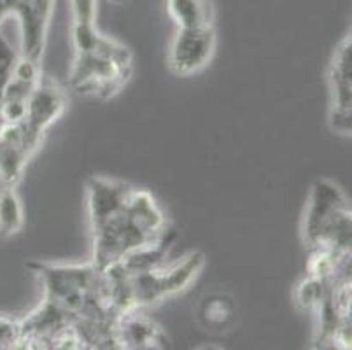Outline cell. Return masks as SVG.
<instances>
[{
    "instance_id": "cell-22",
    "label": "cell",
    "mask_w": 352,
    "mask_h": 350,
    "mask_svg": "<svg viewBox=\"0 0 352 350\" xmlns=\"http://www.w3.org/2000/svg\"><path fill=\"white\" fill-rule=\"evenodd\" d=\"M16 60V53L12 51V47L9 46V43L6 41L2 35H0V83H6L11 79V72H12V67H14Z\"/></svg>"
},
{
    "instance_id": "cell-3",
    "label": "cell",
    "mask_w": 352,
    "mask_h": 350,
    "mask_svg": "<svg viewBox=\"0 0 352 350\" xmlns=\"http://www.w3.org/2000/svg\"><path fill=\"white\" fill-rule=\"evenodd\" d=\"M206 265V256L200 250H195L170 268H156L144 272V274L126 277V291L130 305L133 307H146L156 303L166 296L179 293L193 282Z\"/></svg>"
},
{
    "instance_id": "cell-10",
    "label": "cell",
    "mask_w": 352,
    "mask_h": 350,
    "mask_svg": "<svg viewBox=\"0 0 352 350\" xmlns=\"http://www.w3.org/2000/svg\"><path fill=\"white\" fill-rule=\"evenodd\" d=\"M63 109H65V93L56 86V83L47 77H41L28 96L27 116L23 121L32 133L43 139L46 128L58 120Z\"/></svg>"
},
{
    "instance_id": "cell-1",
    "label": "cell",
    "mask_w": 352,
    "mask_h": 350,
    "mask_svg": "<svg viewBox=\"0 0 352 350\" xmlns=\"http://www.w3.org/2000/svg\"><path fill=\"white\" fill-rule=\"evenodd\" d=\"M132 76V53L111 39L98 35L85 51H76L69 85L79 95L109 98Z\"/></svg>"
},
{
    "instance_id": "cell-7",
    "label": "cell",
    "mask_w": 352,
    "mask_h": 350,
    "mask_svg": "<svg viewBox=\"0 0 352 350\" xmlns=\"http://www.w3.org/2000/svg\"><path fill=\"white\" fill-rule=\"evenodd\" d=\"M9 12L20 19L21 56L39 62L54 0H6Z\"/></svg>"
},
{
    "instance_id": "cell-14",
    "label": "cell",
    "mask_w": 352,
    "mask_h": 350,
    "mask_svg": "<svg viewBox=\"0 0 352 350\" xmlns=\"http://www.w3.org/2000/svg\"><path fill=\"white\" fill-rule=\"evenodd\" d=\"M32 154L20 146H0V179L8 188L20 182Z\"/></svg>"
},
{
    "instance_id": "cell-13",
    "label": "cell",
    "mask_w": 352,
    "mask_h": 350,
    "mask_svg": "<svg viewBox=\"0 0 352 350\" xmlns=\"http://www.w3.org/2000/svg\"><path fill=\"white\" fill-rule=\"evenodd\" d=\"M166 8L179 28L212 25V6L209 0H166Z\"/></svg>"
},
{
    "instance_id": "cell-21",
    "label": "cell",
    "mask_w": 352,
    "mask_h": 350,
    "mask_svg": "<svg viewBox=\"0 0 352 350\" xmlns=\"http://www.w3.org/2000/svg\"><path fill=\"white\" fill-rule=\"evenodd\" d=\"M20 342V322L0 316V350L18 349Z\"/></svg>"
},
{
    "instance_id": "cell-17",
    "label": "cell",
    "mask_w": 352,
    "mask_h": 350,
    "mask_svg": "<svg viewBox=\"0 0 352 350\" xmlns=\"http://www.w3.org/2000/svg\"><path fill=\"white\" fill-rule=\"evenodd\" d=\"M235 314V308L230 300L223 296L210 298V300L204 301L200 310V316L204 317L209 326H225Z\"/></svg>"
},
{
    "instance_id": "cell-12",
    "label": "cell",
    "mask_w": 352,
    "mask_h": 350,
    "mask_svg": "<svg viewBox=\"0 0 352 350\" xmlns=\"http://www.w3.org/2000/svg\"><path fill=\"white\" fill-rule=\"evenodd\" d=\"M175 239H177V233L174 230H165V233L158 240L139 247V249H133L132 252L124 254L120 261L111 266L120 270L121 274L126 275V277L149 272V270L160 266V263L163 261L166 252L170 250Z\"/></svg>"
},
{
    "instance_id": "cell-16",
    "label": "cell",
    "mask_w": 352,
    "mask_h": 350,
    "mask_svg": "<svg viewBox=\"0 0 352 350\" xmlns=\"http://www.w3.org/2000/svg\"><path fill=\"white\" fill-rule=\"evenodd\" d=\"M329 282L322 281L318 277H307L305 281L300 282L296 291H294V298H296V303L302 308H316L322 301V298L328 294L329 291Z\"/></svg>"
},
{
    "instance_id": "cell-25",
    "label": "cell",
    "mask_w": 352,
    "mask_h": 350,
    "mask_svg": "<svg viewBox=\"0 0 352 350\" xmlns=\"http://www.w3.org/2000/svg\"><path fill=\"white\" fill-rule=\"evenodd\" d=\"M109 2H113V4H124L126 0H109Z\"/></svg>"
},
{
    "instance_id": "cell-2",
    "label": "cell",
    "mask_w": 352,
    "mask_h": 350,
    "mask_svg": "<svg viewBox=\"0 0 352 350\" xmlns=\"http://www.w3.org/2000/svg\"><path fill=\"white\" fill-rule=\"evenodd\" d=\"M351 207L338 186L324 179L314 182L303 226L309 249L351 252Z\"/></svg>"
},
{
    "instance_id": "cell-9",
    "label": "cell",
    "mask_w": 352,
    "mask_h": 350,
    "mask_svg": "<svg viewBox=\"0 0 352 350\" xmlns=\"http://www.w3.org/2000/svg\"><path fill=\"white\" fill-rule=\"evenodd\" d=\"M118 349L149 350L166 349L168 338L162 327L140 312V307L128 308L114 322Z\"/></svg>"
},
{
    "instance_id": "cell-11",
    "label": "cell",
    "mask_w": 352,
    "mask_h": 350,
    "mask_svg": "<svg viewBox=\"0 0 352 350\" xmlns=\"http://www.w3.org/2000/svg\"><path fill=\"white\" fill-rule=\"evenodd\" d=\"M88 189V208L91 228L104 223L107 217L120 212L126 205L132 188L123 182L107 181L102 177H91L86 184Z\"/></svg>"
},
{
    "instance_id": "cell-24",
    "label": "cell",
    "mask_w": 352,
    "mask_h": 350,
    "mask_svg": "<svg viewBox=\"0 0 352 350\" xmlns=\"http://www.w3.org/2000/svg\"><path fill=\"white\" fill-rule=\"evenodd\" d=\"M4 89H6V83H0V100H2V96H4Z\"/></svg>"
},
{
    "instance_id": "cell-6",
    "label": "cell",
    "mask_w": 352,
    "mask_h": 350,
    "mask_svg": "<svg viewBox=\"0 0 352 350\" xmlns=\"http://www.w3.org/2000/svg\"><path fill=\"white\" fill-rule=\"evenodd\" d=\"M216 47V32L210 27L179 28L170 47V67L177 76H190L209 63Z\"/></svg>"
},
{
    "instance_id": "cell-23",
    "label": "cell",
    "mask_w": 352,
    "mask_h": 350,
    "mask_svg": "<svg viewBox=\"0 0 352 350\" xmlns=\"http://www.w3.org/2000/svg\"><path fill=\"white\" fill-rule=\"evenodd\" d=\"M9 14L8 4H6V0H0V21Z\"/></svg>"
},
{
    "instance_id": "cell-8",
    "label": "cell",
    "mask_w": 352,
    "mask_h": 350,
    "mask_svg": "<svg viewBox=\"0 0 352 350\" xmlns=\"http://www.w3.org/2000/svg\"><path fill=\"white\" fill-rule=\"evenodd\" d=\"M72 316L58 305L44 300L27 319L20 322L18 349H53L54 340L72 326Z\"/></svg>"
},
{
    "instance_id": "cell-5",
    "label": "cell",
    "mask_w": 352,
    "mask_h": 350,
    "mask_svg": "<svg viewBox=\"0 0 352 350\" xmlns=\"http://www.w3.org/2000/svg\"><path fill=\"white\" fill-rule=\"evenodd\" d=\"M331 83V128L340 135L352 131V39L351 35L338 44L329 69Z\"/></svg>"
},
{
    "instance_id": "cell-19",
    "label": "cell",
    "mask_w": 352,
    "mask_h": 350,
    "mask_svg": "<svg viewBox=\"0 0 352 350\" xmlns=\"http://www.w3.org/2000/svg\"><path fill=\"white\" fill-rule=\"evenodd\" d=\"M27 116V100L20 98H2L0 100V118L2 123H20Z\"/></svg>"
},
{
    "instance_id": "cell-20",
    "label": "cell",
    "mask_w": 352,
    "mask_h": 350,
    "mask_svg": "<svg viewBox=\"0 0 352 350\" xmlns=\"http://www.w3.org/2000/svg\"><path fill=\"white\" fill-rule=\"evenodd\" d=\"M72 8V25H95L97 0H70Z\"/></svg>"
},
{
    "instance_id": "cell-4",
    "label": "cell",
    "mask_w": 352,
    "mask_h": 350,
    "mask_svg": "<svg viewBox=\"0 0 352 350\" xmlns=\"http://www.w3.org/2000/svg\"><path fill=\"white\" fill-rule=\"evenodd\" d=\"M160 237L151 235L149 231L144 230L124 205L120 212L107 217L104 223L94 226V261L91 263L98 270H105L133 249L155 242Z\"/></svg>"
},
{
    "instance_id": "cell-15",
    "label": "cell",
    "mask_w": 352,
    "mask_h": 350,
    "mask_svg": "<svg viewBox=\"0 0 352 350\" xmlns=\"http://www.w3.org/2000/svg\"><path fill=\"white\" fill-rule=\"evenodd\" d=\"M23 226L21 201L12 188L0 191V235L18 233Z\"/></svg>"
},
{
    "instance_id": "cell-18",
    "label": "cell",
    "mask_w": 352,
    "mask_h": 350,
    "mask_svg": "<svg viewBox=\"0 0 352 350\" xmlns=\"http://www.w3.org/2000/svg\"><path fill=\"white\" fill-rule=\"evenodd\" d=\"M11 79L25 83V85L35 86L41 79L39 62H35V60H32V58H27V56L18 58L14 63V67H12Z\"/></svg>"
}]
</instances>
